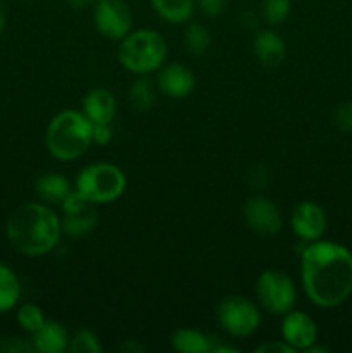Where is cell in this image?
Segmentation results:
<instances>
[{"mask_svg": "<svg viewBox=\"0 0 352 353\" xmlns=\"http://www.w3.org/2000/svg\"><path fill=\"white\" fill-rule=\"evenodd\" d=\"M300 279L314 305H340L352 293V252L335 241H311L300 255Z\"/></svg>", "mask_w": 352, "mask_h": 353, "instance_id": "1", "label": "cell"}, {"mask_svg": "<svg viewBox=\"0 0 352 353\" xmlns=\"http://www.w3.org/2000/svg\"><path fill=\"white\" fill-rule=\"evenodd\" d=\"M6 234L19 254L40 257L57 247L62 234L61 217L45 203H23L7 217Z\"/></svg>", "mask_w": 352, "mask_h": 353, "instance_id": "2", "label": "cell"}, {"mask_svg": "<svg viewBox=\"0 0 352 353\" xmlns=\"http://www.w3.org/2000/svg\"><path fill=\"white\" fill-rule=\"evenodd\" d=\"M93 143V124L81 110L55 114L45 130V148L54 159L71 162L79 159Z\"/></svg>", "mask_w": 352, "mask_h": 353, "instance_id": "3", "label": "cell"}, {"mask_svg": "<svg viewBox=\"0 0 352 353\" xmlns=\"http://www.w3.org/2000/svg\"><path fill=\"white\" fill-rule=\"evenodd\" d=\"M168 55V43L155 30L130 31L117 47V59L126 71L147 76L159 71Z\"/></svg>", "mask_w": 352, "mask_h": 353, "instance_id": "4", "label": "cell"}, {"mask_svg": "<svg viewBox=\"0 0 352 353\" xmlns=\"http://www.w3.org/2000/svg\"><path fill=\"white\" fill-rule=\"evenodd\" d=\"M75 190L93 203H110L126 190V176L110 162H93L78 172Z\"/></svg>", "mask_w": 352, "mask_h": 353, "instance_id": "5", "label": "cell"}, {"mask_svg": "<svg viewBox=\"0 0 352 353\" xmlns=\"http://www.w3.org/2000/svg\"><path fill=\"white\" fill-rule=\"evenodd\" d=\"M255 299L262 310L271 316H285L297 302V288L292 278L278 269H266L255 281Z\"/></svg>", "mask_w": 352, "mask_h": 353, "instance_id": "6", "label": "cell"}, {"mask_svg": "<svg viewBox=\"0 0 352 353\" xmlns=\"http://www.w3.org/2000/svg\"><path fill=\"white\" fill-rule=\"evenodd\" d=\"M219 326L233 338H248L259 330L261 312L252 300L242 295H228L216 309Z\"/></svg>", "mask_w": 352, "mask_h": 353, "instance_id": "7", "label": "cell"}, {"mask_svg": "<svg viewBox=\"0 0 352 353\" xmlns=\"http://www.w3.org/2000/svg\"><path fill=\"white\" fill-rule=\"evenodd\" d=\"M62 207V217H61V228L62 233H66L71 238L86 236L92 233L99 224V212H97V203L83 196L76 190H72L64 202L61 203Z\"/></svg>", "mask_w": 352, "mask_h": 353, "instance_id": "8", "label": "cell"}, {"mask_svg": "<svg viewBox=\"0 0 352 353\" xmlns=\"http://www.w3.org/2000/svg\"><path fill=\"white\" fill-rule=\"evenodd\" d=\"M93 24L104 38L119 41L133 26V14L124 0H97L93 6Z\"/></svg>", "mask_w": 352, "mask_h": 353, "instance_id": "9", "label": "cell"}, {"mask_svg": "<svg viewBox=\"0 0 352 353\" xmlns=\"http://www.w3.org/2000/svg\"><path fill=\"white\" fill-rule=\"evenodd\" d=\"M244 217L247 226L259 236H275L282 230L280 209L264 195H254L245 202Z\"/></svg>", "mask_w": 352, "mask_h": 353, "instance_id": "10", "label": "cell"}, {"mask_svg": "<svg viewBox=\"0 0 352 353\" xmlns=\"http://www.w3.org/2000/svg\"><path fill=\"white\" fill-rule=\"evenodd\" d=\"M326 214L316 202H300L290 214V228L293 234L302 241H316L326 230Z\"/></svg>", "mask_w": 352, "mask_h": 353, "instance_id": "11", "label": "cell"}, {"mask_svg": "<svg viewBox=\"0 0 352 353\" xmlns=\"http://www.w3.org/2000/svg\"><path fill=\"white\" fill-rule=\"evenodd\" d=\"M282 340L293 350H304L317 341V326L311 316L300 310H290L282 321Z\"/></svg>", "mask_w": 352, "mask_h": 353, "instance_id": "12", "label": "cell"}, {"mask_svg": "<svg viewBox=\"0 0 352 353\" xmlns=\"http://www.w3.org/2000/svg\"><path fill=\"white\" fill-rule=\"evenodd\" d=\"M155 86L169 99H185L195 88V76L185 64L171 62L159 68Z\"/></svg>", "mask_w": 352, "mask_h": 353, "instance_id": "13", "label": "cell"}, {"mask_svg": "<svg viewBox=\"0 0 352 353\" xmlns=\"http://www.w3.org/2000/svg\"><path fill=\"white\" fill-rule=\"evenodd\" d=\"M116 97L107 88H92L81 102V112L92 124L113 123L116 116Z\"/></svg>", "mask_w": 352, "mask_h": 353, "instance_id": "14", "label": "cell"}, {"mask_svg": "<svg viewBox=\"0 0 352 353\" xmlns=\"http://www.w3.org/2000/svg\"><path fill=\"white\" fill-rule=\"evenodd\" d=\"M252 50L264 68H278L286 55V45L278 33L273 30H262L255 33Z\"/></svg>", "mask_w": 352, "mask_h": 353, "instance_id": "15", "label": "cell"}, {"mask_svg": "<svg viewBox=\"0 0 352 353\" xmlns=\"http://www.w3.org/2000/svg\"><path fill=\"white\" fill-rule=\"evenodd\" d=\"M35 352L40 353H62L68 350L69 336L66 327L59 321H45L43 326L31 334Z\"/></svg>", "mask_w": 352, "mask_h": 353, "instance_id": "16", "label": "cell"}, {"mask_svg": "<svg viewBox=\"0 0 352 353\" xmlns=\"http://www.w3.org/2000/svg\"><path fill=\"white\" fill-rule=\"evenodd\" d=\"M173 350L182 353H213L216 347V338L204 331L182 327L171 336Z\"/></svg>", "mask_w": 352, "mask_h": 353, "instance_id": "17", "label": "cell"}, {"mask_svg": "<svg viewBox=\"0 0 352 353\" xmlns=\"http://www.w3.org/2000/svg\"><path fill=\"white\" fill-rule=\"evenodd\" d=\"M35 192L43 202L61 205L66 196L72 192V188L66 176L59 172H45L35 181Z\"/></svg>", "mask_w": 352, "mask_h": 353, "instance_id": "18", "label": "cell"}, {"mask_svg": "<svg viewBox=\"0 0 352 353\" xmlns=\"http://www.w3.org/2000/svg\"><path fill=\"white\" fill-rule=\"evenodd\" d=\"M154 12L169 24H185L195 12V0H150Z\"/></svg>", "mask_w": 352, "mask_h": 353, "instance_id": "19", "label": "cell"}, {"mask_svg": "<svg viewBox=\"0 0 352 353\" xmlns=\"http://www.w3.org/2000/svg\"><path fill=\"white\" fill-rule=\"evenodd\" d=\"M130 105L138 112H147L155 103V85L147 76H137L128 88Z\"/></svg>", "mask_w": 352, "mask_h": 353, "instance_id": "20", "label": "cell"}, {"mask_svg": "<svg viewBox=\"0 0 352 353\" xmlns=\"http://www.w3.org/2000/svg\"><path fill=\"white\" fill-rule=\"evenodd\" d=\"M21 296V283L16 272L9 265L0 262V314H6L16 307Z\"/></svg>", "mask_w": 352, "mask_h": 353, "instance_id": "21", "label": "cell"}, {"mask_svg": "<svg viewBox=\"0 0 352 353\" xmlns=\"http://www.w3.org/2000/svg\"><path fill=\"white\" fill-rule=\"evenodd\" d=\"M183 43L192 55H204L211 47V33L200 23H186Z\"/></svg>", "mask_w": 352, "mask_h": 353, "instance_id": "22", "label": "cell"}, {"mask_svg": "<svg viewBox=\"0 0 352 353\" xmlns=\"http://www.w3.org/2000/svg\"><path fill=\"white\" fill-rule=\"evenodd\" d=\"M16 321L26 333L33 334L43 326L47 319H45V314L40 307L35 305V303H24L17 309Z\"/></svg>", "mask_w": 352, "mask_h": 353, "instance_id": "23", "label": "cell"}, {"mask_svg": "<svg viewBox=\"0 0 352 353\" xmlns=\"http://www.w3.org/2000/svg\"><path fill=\"white\" fill-rule=\"evenodd\" d=\"M68 350L72 353H100L102 343L93 331L78 330L72 334V338H69Z\"/></svg>", "mask_w": 352, "mask_h": 353, "instance_id": "24", "label": "cell"}, {"mask_svg": "<svg viewBox=\"0 0 352 353\" xmlns=\"http://www.w3.org/2000/svg\"><path fill=\"white\" fill-rule=\"evenodd\" d=\"M262 19L271 26L282 24L290 14V0H262Z\"/></svg>", "mask_w": 352, "mask_h": 353, "instance_id": "25", "label": "cell"}, {"mask_svg": "<svg viewBox=\"0 0 352 353\" xmlns=\"http://www.w3.org/2000/svg\"><path fill=\"white\" fill-rule=\"evenodd\" d=\"M333 123L342 133H352V100L337 107L333 114Z\"/></svg>", "mask_w": 352, "mask_h": 353, "instance_id": "26", "label": "cell"}, {"mask_svg": "<svg viewBox=\"0 0 352 353\" xmlns=\"http://www.w3.org/2000/svg\"><path fill=\"white\" fill-rule=\"evenodd\" d=\"M0 352L33 353L35 347L31 340H24V338H19V336H10V338H2V341H0Z\"/></svg>", "mask_w": 352, "mask_h": 353, "instance_id": "27", "label": "cell"}, {"mask_svg": "<svg viewBox=\"0 0 352 353\" xmlns=\"http://www.w3.org/2000/svg\"><path fill=\"white\" fill-rule=\"evenodd\" d=\"M228 0H195V7H199L200 12L209 17L221 16L226 9Z\"/></svg>", "mask_w": 352, "mask_h": 353, "instance_id": "28", "label": "cell"}, {"mask_svg": "<svg viewBox=\"0 0 352 353\" xmlns=\"http://www.w3.org/2000/svg\"><path fill=\"white\" fill-rule=\"evenodd\" d=\"M113 140V123L93 124V143L107 145Z\"/></svg>", "mask_w": 352, "mask_h": 353, "instance_id": "29", "label": "cell"}, {"mask_svg": "<svg viewBox=\"0 0 352 353\" xmlns=\"http://www.w3.org/2000/svg\"><path fill=\"white\" fill-rule=\"evenodd\" d=\"M293 350L290 345H286L285 341L280 340V341H266V343L259 345L255 348V353H293Z\"/></svg>", "mask_w": 352, "mask_h": 353, "instance_id": "30", "label": "cell"}, {"mask_svg": "<svg viewBox=\"0 0 352 353\" xmlns=\"http://www.w3.org/2000/svg\"><path fill=\"white\" fill-rule=\"evenodd\" d=\"M248 181L254 188H264L269 183V172L264 165H255L248 174Z\"/></svg>", "mask_w": 352, "mask_h": 353, "instance_id": "31", "label": "cell"}, {"mask_svg": "<svg viewBox=\"0 0 352 353\" xmlns=\"http://www.w3.org/2000/svg\"><path fill=\"white\" fill-rule=\"evenodd\" d=\"M97 0H68L69 7L72 10H86V9H93Z\"/></svg>", "mask_w": 352, "mask_h": 353, "instance_id": "32", "label": "cell"}, {"mask_svg": "<svg viewBox=\"0 0 352 353\" xmlns=\"http://www.w3.org/2000/svg\"><path fill=\"white\" fill-rule=\"evenodd\" d=\"M121 352H126V353H141L145 350L140 343H137L135 340H126L123 345L119 347Z\"/></svg>", "mask_w": 352, "mask_h": 353, "instance_id": "33", "label": "cell"}, {"mask_svg": "<svg viewBox=\"0 0 352 353\" xmlns=\"http://www.w3.org/2000/svg\"><path fill=\"white\" fill-rule=\"evenodd\" d=\"M6 21H7L6 7H3V3H2V2H0V34H2L3 28H6Z\"/></svg>", "mask_w": 352, "mask_h": 353, "instance_id": "34", "label": "cell"}]
</instances>
